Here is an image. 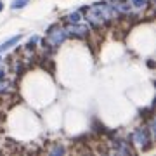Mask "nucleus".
I'll return each instance as SVG.
<instances>
[{
  "mask_svg": "<svg viewBox=\"0 0 156 156\" xmlns=\"http://www.w3.org/2000/svg\"><path fill=\"white\" fill-rule=\"evenodd\" d=\"M50 153H52V154H62V153H64V149H62V147H59V146H56V147L50 151Z\"/></svg>",
  "mask_w": 156,
  "mask_h": 156,
  "instance_id": "11",
  "label": "nucleus"
},
{
  "mask_svg": "<svg viewBox=\"0 0 156 156\" xmlns=\"http://www.w3.org/2000/svg\"><path fill=\"white\" fill-rule=\"evenodd\" d=\"M69 23H78L80 21V14L78 12H73V14H68V17H66Z\"/></svg>",
  "mask_w": 156,
  "mask_h": 156,
  "instance_id": "9",
  "label": "nucleus"
},
{
  "mask_svg": "<svg viewBox=\"0 0 156 156\" xmlns=\"http://www.w3.org/2000/svg\"><path fill=\"white\" fill-rule=\"evenodd\" d=\"M132 4H134V7H137V9H140V7H144L146 4H147V0H130Z\"/></svg>",
  "mask_w": 156,
  "mask_h": 156,
  "instance_id": "10",
  "label": "nucleus"
},
{
  "mask_svg": "<svg viewBox=\"0 0 156 156\" xmlns=\"http://www.w3.org/2000/svg\"><path fill=\"white\" fill-rule=\"evenodd\" d=\"M111 17H113V11L111 5H108V4H95V5L87 9V21L95 28H101Z\"/></svg>",
  "mask_w": 156,
  "mask_h": 156,
  "instance_id": "1",
  "label": "nucleus"
},
{
  "mask_svg": "<svg viewBox=\"0 0 156 156\" xmlns=\"http://www.w3.org/2000/svg\"><path fill=\"white\" fill-rule=\"evenodd\" d=\"M19 40H21V35H17V37H12V38H11V40H7V42H5L4 45H0V52H4V50H9V49L12 47V45L17 44Z\"/></svg>",
  "mask_w": 156,
  "mask_h": 156,
  "instance_id": "7",
  "label": "nucleus"
},
{
  "mask_svg": "<svg viewBox=\"0 0 156 156\" xmlns=\"http://www.w3.org/2000/svg\"><path fill=\"white\" fill-rule=\"evenodd\" d=\"M2 9H4V4H2V2H0V11H2Z\"/></svg>",
  "mask_w": 156,
  "mask_h": 156,
  "instance_id": "14",
  "label": "nucleus"
},
{
  "mask_svg": "<svg viewBox=\"0 0 156 156\" xmlns=\"http://www.w3.org/2000/svg\"><path fill=\"white\" fill-rule=\"evenodd\" d=\"M66 35H71V37H85V35L89 33V28L83 26V24H76V23H71L66 30Z\"/></svg>",
  "mask_w": 156,
  "mask_h": 156,
  "instance_id": "4",
  "label": "nucleus"
},
{
  "mask_svg": "<svg viewBox=\"0 0 156 156\" xmlns=\"http://www.w3.org/2000/svg\"><path fill=\"white\" fill-rule=\"evenodd\" d=\"M132 140H134L135 146L146 147L147 142H149V135H147V132H146V128H135L134 134H132Z\"/></svg>",
  "mask_w": 156,
  "mask_h": 156,
  "instance_id": "3",
  "label": "nucleus"
},
{
  "mask_svg": "<svg viewBox=\"0 0 156 156\" xmlns=\"http://www.w3.org/2000/svg\"><path fill=\"white\" fill-rule=\"evenodd\" d=\"M30 0H14V4H12V9H21L28 4Z\"/></svg>",
  "mask_w": 156,
  "mask_h": 156,
  "instance_id": "8",
  "label": "nucleus"
},
{
  "mask_svg": "<svg viewBox=\"0 0 156 156\" xmlns=\"http://www.w3.org/2000/svg\"><path fill=\"white\" fill-rule=\"evenodd\" d=\"M111 7L115 9V11L122 12V14H128V12H130V5H128L125 0H113Z\"/></svg>",
  "mask_w": 156,
  "mask_h": 156,
  "instance_id": "5",
  "label": "nucleus"
},
{
  "mask_svg": "<svg viewBox=\"0 0 156 156\" xmlns=\"http://www.w3.org/2000/svg\"><path fill=\"white\" fill-rule=\"evenodd\" d=\"M4 76H5V69H2V68H0V80H2Z\"/></svg>",
  "mask_w": 156,
  "mask_h": 156,
  "instance_id": "13",
  "label": "nucleus"
},
{
  "mask_svg": "<svg viewBox=\"0 0 156 156\" xmlns=\"http://www.w3.org/2000/svg\"><path fill=\"white\" fill-rule=\"evenodd\" d=\"M5 90H7V83L4 82V78H2L0 80V92H5Z\"/></svg>",
  "mask_w": 156,
  "mask_h": 156,
  "instance_id": "12",
  "label": "nucleus"
},
{
  "mask_svg": "<svg viewBox=\"0 0 156 156\" xmlns=\"http://www.w3.org/2000/svg\"><path fill=\"white\" fill-rule=\"evenodd\" d=\"M115 153H118V154H128L130 153V149H128V146L123 142V140H118L116 142V147H115Z\"/></svg>",
  "mask_w": 156,
  "mask_h": 156,
  "instance_id": "6",
  "label": "nucleus"
},
{
  "mask_svg": "<svg viewBox=\"0 0 156 156\" xmlns=\"http://www.w3.org/2000/svg\"><path fill=\"white\" fill-rule=\"evenodd\" d=\"M66 38V31L59 26H54V28L49 30V33H47V42H49L52 47H57L59 44H62Z\"/></svg>",
  "mask_w": 156,
  "mask_h": 156,
  "instance_id": "2",
  "label": "nucleus"
}]
</instances>
